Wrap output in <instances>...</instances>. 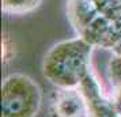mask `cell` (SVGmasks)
Instances as JSON below:
<instances>
[{"label": "cell", "instance_id": "1", "mask_svg": "<svg viewBox=\"0 0 121 117\" xmlns=\"http://www.w3.org/2000/svg\"><path fill=\"white\" fill-rule=\"evenodd\" d=\"M94 46L78 35L50 48L42 60V74L55 87L79 89L91 71Z\"/></svg>", "mask_w": 121, "mask_h": 117}, {"label": "cell", "instance_id": "2", "mask_svg": "<svg viewBox=\"0 0 121 117\" xmlns=\"http://www.w3.org/2000/svg\"><path fill=\"white\" fill-rule=\"evenodd\" d=\"M42 102L39 86L25 74H11L1 84V117H35Z\"/></svg>", "mask_w": 121, "mask_h": 117}, {"label": "cell", "instance_id": "3", "mask_svg": "<svg viewBox=\"0 0 121 117\" xmlns=\"http://www.w3.org/2000/svg\"><path fill=\"white\" fill-rule=\"evenodd\" d=\"M78 35L88 41L94 48L112 50L121 41V0L110 4Z\"/></svg>", "mask_w": 121, "mask_h": 117}, {"label": "cell", "instance_id": "4", "mask_svg": "<svg viewBox=\"0 0 121 117\" xmlns=\"http://www.w3.org/2000/svg\"><path fill=\"white\" fill-rule=\"evenodd\" d=\"M50 117H88L86 100L79 89H59L49 100Z\"/></svg>", "mask_w": 121, "mask_h": 117}, {"label": "cell", "instance_id": "5", "mask_svg": "<svg viewBox=\"0 0 121 117\" xmlns=\"http://www.w3.org/2000/svg\"><path fill=\"white\" fill-rule=\"evenodd\" d=\"M114 1L117 0H68V21L76 34H80L88 23L93 22L101 12H104Z\"/></svg>", "mask_w": 121, "mask_h": 117}, {"label": "cell", "instance_id": "6", "mask_svg": "<svg viewBox=\"0 0 121 117\" xmlns=\"http://www.w3.org/2000/svg\"><path fill=\"white\" fill-rule=\"evenodd\" d=\"M42 0H1V10L10 15H23L38 8Z\"/></svg>", "mask_w": 121, "mask_h": 117}, {"label": "cell", "instance_id": "7", "mask_svg": "<svg viewBox=\"0 0 121 117\" xmlns=\"http://www.w3.org/2000/svg\"><path fill=\"white\" fill-rule=\"evenodd\" d=\"M108 76L113 89L121 87V56L112 55L108 63Z\"/></svg>", "mask_w": 121, "mask_h": 117}, {"label": "cell", "instance_id": "8", "mask_svg": "<svg viewBox=\"0 0 121 117\" xmlns=\"http://www.w3.org/2000/svg\"><path fill=\"white\" fill-rule=\"evenodd\" d=\"M112 55H117V56H121V41L120 42H117V44L112 48Z\"/></svg>", "mask_w": 121, "mask_h": 117}]
</instances>
